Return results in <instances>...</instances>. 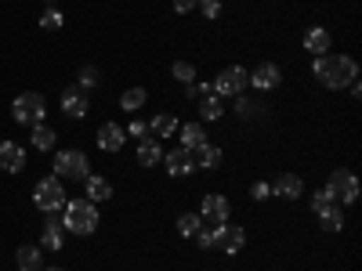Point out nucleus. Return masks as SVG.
<instances>
[{"mask_svg":"<svg viewBox=\"0 0 362 271\" xmlns=\"http://www.w3.org/2000/svg\"><path fill=\"white\" fill-rule=\"evenodd\" d=\"M312 73L326 90H341L358 80V62L348 54H319V58H312Z\"/></svg>","mask_w":362,"mask_h":271,"instance_id":"nucleus-1","label":"nucleus"},{"mask_svg":"<svg viewBox=\"0 0 362 271\" xmlns=\"http://www.w3.org/2000/svg\"><path fill=\"white\" fill-rule=\"evenodd\" d=\"M62 228L69 235H95V228H98V206L90 199H66V206H62Z\"/></svg>","mask_w":362,"mask_h":271,"instance_id":"nucleus-2","label":"nucleus"},{"mask_svg":"<svg viewBox=\"0 0 362 271\" xmlns=\"http://www.w3.org/2000/svg\"><path fill=\"white\" fill-rule=\"evenodd\" d=\"M33 206L40 210V214H62V206H66V185H62V177L51 174V177L37 181Z\"/></svg>","mask_w":362,"mask_h":271,"instance_id":"nucleus-3","label":"nucleus"},{"mask_svg":"<svg viewBox=\"0 0 362 271\" xmlns=\"http://www.w3.org/2000/svg\"><path fill=\"white\" fill-rule=\"evenodd\" d=\"M11 116H15V124H22V127L44 124V116H47L44 95H37V90H22V95L11 102Z\"/></svg>","mask_w":362,"mask_h":271,"instance_id":"nucleus-4","label":"nucleus"},{"mask_svg":"<svg viewBox=\"0 0 362 271\" xmlns=\"http://www.w3.org/2000/svg\"><path fill=\"white\" fill-rule=\"evenodd\" d=\"M54 177L62 181H87L90 177V163L80 148H62V152L54 156Z\"/></svg>","mask_w":362,"mask_h":271,"instance_id":"nucleus-5","label":"nucleus"},{"mask_svg":"<svg viewBox=\"0 0 362 271\" xmlns=\"http://www.w3.org/2000/svg\"><path fill=\"white\" fill-rule=\"evenodd\" d=\"M326 192L334 195L337 206H351V203L358 199V177H355L351 170H341V167H337L334 174L326 177Z\"/></svg>","mask_w":362,"mask_h":271,"instance_id":"nucleus-6","label":"nucleus"},{"mask_svg":"<svg viewBox=\"0 0 362 271\" xmlns=\"http://www.w3.org/2000/svg\"><path fill=\"white\" fill-rule=\"evenodd\" d=\"M247 246V231L239 228V224H214V250L225 253V257H235L239 250Z\"/></svg>","mask_w":362,"mask_h":271,"instance_id":"nucleus-7","label":"nucleus"},{"mask_svg":"<svg viewBox=\"0 0 362 271\" xmlns=\"http://www.w3.org/2000/svg\"><path fill=\"white\" fill-rule=\"evenodd\" d=\"M243 90H247V69H243V66H228V69L218 73L214 95H221V98L228 102V98H235V95H243Z\"/></svg>","mask_w":362,"mask_h":271,"instance_id":"nucleus-8","label":"nucleus"},{"mask_svg":"<svg viewBox=\"0 0 362 271\" xmlns=\"http://www.w3.org/2000/svg\"><path fill=\"white\" fill-rule=\"evenodd\" d=\"M199 217H203V224H225V221L232 217V203H228V195H218V192L203 195V203H199Z\"/></svg>","mask_w":362,"mask_h":271,"instance_id":"nucleus-9","label":"nucleus"},{"mask_svg":"<svg viewBox=\"0 0 362 271\" xmlns=\"http://www.w3.org/2000/svg\"><path fill=\"white\" fill-rule=\"evenodd\" d=\"M163 167H167V174L170 177H189V174H196V156L189 152V148H170V152H163Z\"/></svg>","mask_w":362,"mask_h":271,"instance_id":"nucleus-10","label":"nucleus"},{"mask_svg":"<svg viewBox=\"0 0 362 271\" xmlns=\"http://www.w3.org/2000/svg\"><path fill=\"white\" fill-rule=\"evenodd\" d=\"M279 80H283V69L276 62H261V66H254V73H247V87H254V90H276Z\"/></svg>","mask_w":362,"mask_h":271,"instance_id":"nucleus-11","label":"nucleus"},{"mask_svg":"<svg viewBox=\"0 0 362 271\" xmlns=\"http://www.w3.org/2000/svg\"><path fill=\"white\" fill-rule=\"evenodd\" d=\"M62 112H66L69 119H83V116L90 112V98H87V90H80L76 83H73V87H66V90H62Z\"/></svg>","mask_w":362,"mask_h":271,"instance_id":"nucleus-12","label":"nucleus"},{"mask_svg":"<svg viewBox=\"0 0 362 271\" xmlns=\"http://www.w3.org/2000/svg\"><path fill=\"white\" fill-rule=\"evenodd\" d=\"M62 243H66V228H62V217L58 214H47V224H44V231H40V250H62Z\"/></svg>","mask_w":362,"mask_h":271,"instance_id":"nucleus-13","label":"nucleus"},{"mask_svg":"<svg viewBox=\"0 0 362 271\" xmlns=\"http://www.w3.org/2000/svg\"><path fill=\"white\" fill-rule=\"evenodd\" d=\"M95 141H98L102 152H119V148H124V141H127V131H124V127H116V124H102Z\"/></svg>","mask_w":362,"mask_h":271,"instance_id":"nucleus-14","label":"nucleus"},{"mask_svg":"<svg viewBox=\"0 0 362 271\" xmlns=\"http://www.w3.org/2000/svg\"><path fill=\"white\" fill-rule=\"evenodd\" d=\"M0 167H4L8 174H22V170H25V152H22V145L0 141Z\"/></svg>","mask_w":362,"mask_h":271,"instance_id":"nucleus-15","label":"nucleus"},{"mask_svg":"<svg viewBox=\"0 0 362 271\" xmlns=\"http://www.w3.org/2000/svg\"><path fill=\"white\" fill-rule=\"evenodd\" d=\"M329 44H334V37H329V29H326V25H312L308 33H305V51H308L312 58L329 54Z\"/></svg>","mask_w":362,"mask_h":271,"instance_id":"nucleus-16","label":"nucleus"},{"mask_svg":"<svg viewBox=\"0 0 362 271\" xmlns=\"http://www.w3.org/2000/svg\"><path fill=\"white\" fill-rule=\"evenodd\" d=\"M272 195H279V199H300L305 195V181H300L297 174H283L272 181Z\"/></svg>","mask_w":362,"mask_h":271,"instance_id":"nucleus-17","label":"nucleus"},{"mask_svg":"<svg viewBox=\"0 0 362 271\" xmlns=\"http://www.w3.org/2000/svg\"><path fill=\"white\" fill-rule=\"evenodd\" d=\"M134 163H138V167H160V163H163V148H160V141H156V138H145V141L138 145Z\"/></svg>","mask_w":362,"mask_h":271,"instance_id":"nucleus-18","label":"nucleus"},{"mask_svg":"<svg viewBox=\"0 0 362 271\" xmlns=\"http://www.w3.org/2000/svg\"><path fill=\"white\" fill-rule=\"evenodd\" d=\"M192 156H196V167H199V170H218V167L225 163V152H221L218 145H210V141H206V145H199Z\"/></svg>","mask_w":362,"mask_h":271,"instance_id":"nucleus-19","label":"nucleus"},{"mask_svg":"<svg viewBox=\"0 0 362 271\" xmlns=\"http://www.w3.org/2000/svg\"><path fill=\"white\" fill-rule=\"evenodd\" d=\"M177 127H181L177 116H170V112H160V116L148 119V134H153V138H174Z\"/></svg>","mask_w":362,"mask_h":271,"instance_id":"nucleus-20","label":"nucleus"},{"mask_svg":"<svg viewBox=\"0 0 362 271\" xmlns=\"http://www.w3.org/2000/svg\"><path fill=\"white\" fill-rule=\"evenodd\" d=\"M83 195H87L90 203H95V206H98V203H105V199L112 195V185H109V181H105V177H95V174H90V177L83 181Z\"/></svg>","mask_w":362,"mask_h":271,"instance_id":"nucleus-21","label":"nucleus"},{"mask_svg":"<svg viewBox=\"0 0 362 271\" xmlns=\"http://www.w3.org/2000/svg\"><path fill=\"white\" fill-rule=\"evenodd\" d=\"M177 134H181V148H189V152H196L199 145H206V131L196 124V119H192V124H181Z\"/></svg>","mask_w":362,"mask_h":271,"instance_id":"nucleus-22","label":"nucleus"},{"mask_svg":"<svg viewBox=\"0 0 362 271\" xmlns=\"http://www.w3.org/2000/svg\"><path fill=\"white\" fill-rule=\"evenodd\" d=\"M221 116H225V98L221 95L210 90V95L199 98V119H206V124H210V119H221Z\"/></svg>","mask_w":362,"mask_h":271,"instance_id":"nucleus-23","label":"nucleus"},{"mask_svg":"<svg viewBox=\"0 0 362 271\" xmlns=\"http://www.w3.org/2000/svg\"><path fill=\"white\" fill-rule=\"evenodd\" d=\"M232 102H235V116H239V119H257V116L264 112V105H261L257 98H250L247 90H243V95H235Z\"/></svg>","mask_w":362,"mask_h":271,"instance_id":"nucleus-24","label":"nucleus"},{"mask_svg":"<svg viewBox=\"0 0 362 271\" xmlns=\"http://www.w3.org/2000/svg\"><path fill=\"white\" fill-rule=\"evenodd\" d=\"M18 271H44V250L40 246H22L18 250Z\"/></svg>","mask_w":362,"mask_h":271,"instance_id":"nucleus-25","label":"nucleus"},{"mask_svg":"<svg viewBox=\"0 0 362 271\" xmlns=\"http://www.w3.org/2000/svg\"><path fill=\"white\" fill-rule=\"evenodd\" d=\"M145 102H148V90L145 87H127L124 95H119V109H124V112H138Z\"/></svg>","mask_w":362,"mask_h":271,"instance_id":"nucleus-26","label":"nucleus"},{"mask_svg":"<svg viewBox=\"0 0 362 271\" xmlns=\"http://www.w3.org/2000/svg\"><path fill=\"white\" fill-rule=\"evenodd\" d=\"M319 217V228L322 231H341L344 228V210L334 203V206H329V210H322V214H315Z\"/></svg>","mask_w":362,"mask_h":271,"instance_id":"nucleus-27","label":"nucleus"},{"mask_svg":"<svg viewBox=\"0 0 362 271\" xmlns=\"http://www.w3.org/2000/svg\"><path fill=\"white\" fill-rule=\"evenodd\" d=\"M54 141H58L54 127H47V124H37V127H33V148H40V152H51Z\"/></svg>","mask_w":362,"mask_h":271,"instance_id":"nucleus-28","label":"nucleus"},{"mask_svg":"<svg viewBox=\"0 0 362 271\" xmlns=\"http://www.w3.org/2000/svg\"><path fill=\"white\" fill-rule=\"evenodd\" d=\"M98 83H102L98 66H80V73H76V87L80 90H90V87H98Z\"/></svg>","mask_w":362,"mask_h":271,"instance_id":"nucleus-29","label":"nucleus"},{"mask_svg":"<svg viewBox=\"0 0 362 271\" xmlns=\"http://www.w3.org/2000/svg\"><path fill=\"white\" fill-rule=\"evenodd\" d=\"M199 224H203L199 214H181V217H177V235H181V239H192V235L199 231Z\"/></svg>","mask_w":362,"mask_h":271,"instance_id":"nucleus-30","label":"nucleus"},{"mask_svg":"<svg viewBox=\"0 0 362 271\" xmlns=\"http://www.w3.org/2000/svg\"><path fill=\"white\" fill-rule=\"evenodd\" d=\"M170 76H174L181 87H185V83L196 80V66H192V62H174V66H170Z\"/></svg>","mask_w":362,"mask_h":271,"instance_id":"nucleus-31","label":"nucleus"},{"mask_svg":"<svg viewBox=\"0 0 362 271\" xmlns=\"http://www.w3.org/2000/svg\"><path fill=\"white\" fill-rule=\"evenodd\" d=\"M62 11H58V8H47L44 15H40V29H47V33H54V29H62Z\"/></svg>","mask_w":362,"mask_h":271,"instance_id":"nucleus-32","label":"nucleus"},{"mask_svg":"<svg viewBox=\"0 0 362 271\" xmlns=\"http://www.w3.org/2000/svg\"><path fill=\"white\" fill-rule=\"evenodd\" d=\"M196 8H199V15H203L206 22L221 18V0H196Z\"/></svg>","mask_w":362,"mask_h":271,"instance_id":"nucleus-33","label":"nucleus"},{"mask_svg":"<svg viewBox=\"0 0 362 271\" xmlns=\"http://www.w3.org/2000/svg\"><path fill=\"white\" fill-rule=\"evenodd\" d=\"M192 239L199 243V250H214V224H199V231Z\"/></svg>","mask_w":362,"mask_h":271,"instance_id":"nucleus-34","label":"nucleus"},{"mask_svg":"<svg viewBox=\"0 0 362 271\" xmlns=\"http://www.w3.org/2000/svg\"><path fill=\"white\" fill-rule=\"evenodd\" d=\"M329 206H334V195H329L326 188L312 192V214H322V210H329Z\"/></svg>","mask_w":362,"mask_h":271,"instance_id":"nucleus-35","label":"nucleus"},{"mask_svg":"<svg viewBox=\"0 0 362 271\" xmlns=\"http://www.w3.org/2000/svg\"><path fill=\"white\" fill-rule=\"evenodd\" d=\"M250 195H254V203H264V199H272V185L268 181H257V185L250 188Z\"/></svg>","mask_w":362,"mask_h":271,"instance_id":"nucleus-36","label":"nucleus"},{"mask_svg":"<svg viewBox=\"0 0 362 271\" xmlns=\"http://www.w3.org/2000/svg\"><path fill=\"white\" fill-rule=\"evenodd\" d=\"M127 138H138V141H145V138H148V124H141V119H134V124L127 127Z\"/></svg>","mask_w":362,"mask_h":271,"instance_id":"nucleus-37","label":"nucleus"},{"mask_svg":"<svg viewBox=\"0 0 362 271\" xmlns=\"http://www.w3.org/2000/svg\"><path fill=\"white\" fill-rule=\"evenodd\" d=\"M174 11H177V15H189V11H196V0H174Z\"/></svg>","mask_w":362,"mask_h":271,"instance_id":"nucleus-38","label":"nucleus"},{"mask_svg":"<svg viewBox=\"0 0 362 271\" xmlns=\"http://www.w3.org/2000/svg\"><path fill=\"white\" fill-rule=\"evenodd\" d=\"M44 4H47V8H54V4H58V0H44Z\"/></svg>","mask_w":362,"mask_h":271,"instance_id":"nucleus-39","label":"nucleus"},{"mask_svg":"<svg viewBox=\"0 0 362 271\" xmlns=\"http://www.w3.org/2000/svg\"><path fill=\"white\" fill-rule=\"evenodd\" d=\"M47 271H66V267H47Z\"/></svg>","mask_w":362,"mask_h":271,"instance_id":"nucleus-40","label":"nucleus"}]
</instances>
